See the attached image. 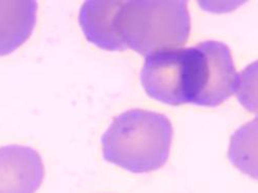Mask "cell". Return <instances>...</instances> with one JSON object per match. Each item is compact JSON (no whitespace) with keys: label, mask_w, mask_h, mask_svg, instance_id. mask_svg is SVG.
I'll use <instances>...</instances> for the list:
<instances>
[{"label":"cell","mask_w":258,"mask_h":193,"mask_svg":"<svg viewBox=\"0 0 258 193\" xmlns=\"http://www.w3.org/2000/svg\"><path fill=\"white\" fill-rule=\"evenodd\" d=\"M174 128L163 114L129 110L116 116L101 137L105 161L134 174L151 173L167 161Z\"/></svg>","instance_id":"obj_1"},{"label":"cell","mask_w":258,"mask_h":193,"mask_svg":"<svg viewBox=\"0 0 258 193\" xmlns=\"http://www.w3.org/2000/svg\"><path fill=\"white\" fill-rule=\"evenodd\" d=\"M123 49L141 55L186 44L191 29L186 2H121L114 18Z\"/></svg>","instance_id":"obj_2"},{"label":"cell","mask_w":258,"mask_h":193,"mask_svg":"<svg viewBox=\"0 0 258 193\" xmlns=\"http://www.w3.org/2000/svg\"><path fill=\"white\" fill-rule=\"evenodd\" d=\"M205 57L200 46L165 49L148 55L141 71L146 93L169 104H195L202 88Z\"/></svg>","instance_id":"obj_3"},{"label":"cell","mask_w":258,"mask_h":193,"mask_svg":"<svg viewBox=\"0 0 258 193\" xmlns=\"http://www.w3.org/2000/svg\"><path fill=\"white\" fill-rule=\"evenodd\" d=\"M205 57L203 82L196 105L215 108L238 92L240 75L236 74L230 49L221 41L199 44Z\"/></svg>","instance_id":"obj_4"},{"label":"cell","mask_w":258,"mask_h":193,"mask_svg":"<svg viewBox=\"0 0 258 193\" xmlns=\"http://www.w3.org/2000/svg\"><path fill=\"white\" fill-rule=\"evenodd\" d=\"M45 167L31 147H0V193H34L41 185Z\"/></svg>","instance_id":"obj_5"},{"label":"cell","mask_w":258,"mask_h":193,"mask_svg":"<svg viewBox=\"0 0 258 193\" xmlns=\"http://www.w3.org/2000/svg\"><path fill=\"white\" fill-rule=\"evenodd\" d=\"M36 21L35 2H0V56L11 54L24 45Z\"/></svg>","instance_id":"obj_6"},{"label":"cell","mask_w":258,"mask_h":193,"mask_svg":"<svg viewBox=\"0 0 258 193\" xmlns=\"http://www.w3.org/2000/svg\"><path fill=\"white\" fill-rule=\"evenodd\" d=\"M121 2H87L83 4L79 23L81 29L92 45L106 51H123L118 40L114 18Z\"/></svg>","instance_id":"obj_7"},{"label":"cell","mask_w":258,"mask_h":193,"mask_svg":"<svg viewBox=\"0 0 258 193\" xmlns=\"http://www.w3.org/2000/svg\"><path fill=\"white\" fill-rule=\"evenodd\" d=\"M257 120L241 127L231 137L229 148V159L233 165L246 175L257 178Z\"/></svg>","instance_id":"obj_8"}]
</instances>
